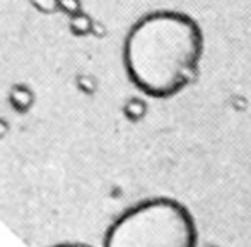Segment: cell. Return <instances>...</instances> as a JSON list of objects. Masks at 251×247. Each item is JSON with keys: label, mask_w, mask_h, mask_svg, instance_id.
<instances>
[{"label": "cell", "mask_w": 251, "mask_h": 247, "mask_svg": "<svg viewBox=\"0 0 251 247\" xmlns=\"http://www.w3.org/2000/svg\"><path fill=\"white\" fill-rule=\"evenodd\" d=\"M58 10L65 16L72 17L75 14L82 12V2L80 0H58Z\"/></svg>", "instance_id": "obj_7"}, {"label": "cell", "mask_w": 251, "mask_h": 247, "mask_svg": "<svg viewBox=\"0 0 251 247\" xmlns=\"http://www.w3.org/2000/svg\"><path fill=\"white\" fill-rule=\"evenodd\" d=\"M210 247H217V246H210Z\"/></svg>", "instance_id": "obj_11"}, {"label": "cell", "mask_w": 251, "mask_h": 247, "mask_svg": "<svg viewBox=\"0 0 251 247\" xmlns=\"http://www.w3.org/2000/svg\"><path fill=\"white\" fill-rule=\"evenodd\" d=\"M203 34L195 19L176 10H155L139 19L123 47L133 86L154 98L181 93L199 74Z\"/></svg>", "instance_id": "obj_1"}, {"label": "cell", "mask_w": 251, "mask_h": 247, "mask_svg": "<svg viewBox=\"0 0 251 247\" xmlns=\"http://www.w3.org/2000/svg\"><path fill=\"white\" fill-rule=\"evenodd\" d=\"M53 247H91L86 244H58V246H53Z\"/></svg>", "instance_id": "obj_10"}, {"label": "cell", "mask_w": 251, "mask_h": 247, "mask_svg": "<svg viewBox=\"0 0 251 247\" xmlns=\"http://www.w3.org/2000/svg\"><path fill=\"white\" fill-rule=\"evenodd\" d=\"M9 103L16 112L24 114L34 105V91L24 83L14 84L9 90Z\"/></svg>", "instance_id": "obj_3"}, {"label": "cell", "mask_w": 251, "mask_h": 247, "mask_svg": "<svg viewBox=\"0 0 251 247\" xmlns=\"http://www.w3.org/2000/svg\"><path fill=\"white\" fill-rule=\"evenodd\" d=\"M197 225L181 203L155 197L122 215L104 237V247H197Z\"/></svg>", "instance_id": "obj_2"}, {"label": "cell", "mask_w": 251, "mask_h": 247, "mask_svg": "<svg viewBox=\"0 0 251 247\" xmlns=\"http://www.w3.org/2000/svg\"><path fill=\"white\" fill-rule=\"evenodd\" d=\"M75 83H77L79 91L84 94H94V91H96V88H98L96 79H94L93 76H89V74H80V76H77Z\"/></svg>", "instance_id": "obj_6"}, {"label": "cell", "mask_w": 251, "mask_h": 247, "mask_svg": "<svg viewBox=\"0 0 251 247\" xmlns=\"http://www.w3.org/2000/svg\"><path fill=\"white\" fill-rule=\"evenodd\" d=\"M93 26H94V21L91 19L89 14L82 12L75 14V16L70 17L69 21V30L72 34L75 36H86V34H91L93 33Z\"/></svg>", "instance_id": "obj_4"}, {"label": "cell", "mask_w": 251, "mask_h": 247, "mask_svg": "<svg viewBox=\"0 0 251 247\" xmlns=\"http://www.w3.org/2000/svg\"><path fill=\"white\" fill-rule=\"evenodd\" d=\"M7 132H9V124H7V121H3V119H0V139L5 137Z\"/></svg>", "instance_id": "obj_9"}, {"label": "cell", "mask_w": 251, "mask_h": 247, "mask_svg": "<svg viewBox=\"0 0 251 247\" xmlns=\"http://www.w3.org/2000/svg\"><path fill=\"white\" fill-rule=\"evenodd\" d=\"M29 3L41 14L58 12V0H29Z\"/></svg>", "instance_id": "obj_8"}, {"label": "cell", "mask_w": 251, "mask_h": 247, "mask_svg": "<svg viewBox=\"0 0 251 247\" xmlns=\"http://www.w3.org/2000/svg\"><path fill=\"white\" fill-rule=\"evenodd\" d=\"M123 114H125V117L132 122L142 121L147 114L146 101L140 100V98H130V100L125 103V107H123Z\"/></svg>", "instance_id": "obj_5"}]
</instances>
